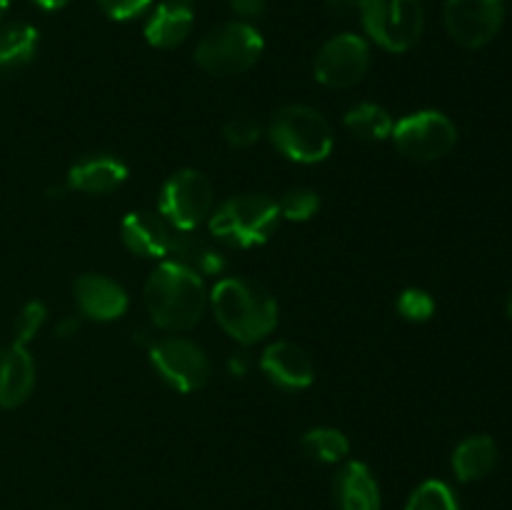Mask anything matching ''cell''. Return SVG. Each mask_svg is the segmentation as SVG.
Wrapping results in <instances>:
<instances>
[{"label":"cell","mask_w":512,"mask_h":510,"mask_svg":"<svg viewBox=\"0 0 512 510\" xmlns=\"http://www.w3.org/2000/svg\"><path fill=\"white\" fill-rule=\"evenodd\" d=\"M150 363L170 388L195 393L205 388L213 375L210 360L198 343L188 338H165L150 345Z\"/></svg>","instance_id":"cell-9"},{"label":"cell","mask_w":512,"mask_h":510,"mask_svg":"<svg viewBox=\"0 0 512 510\" xmlns=\"http://www.w3.org/2000/svg\"><path fill=\"white\" fill-rule=\"evenodd\" d=\"M280 218L293 220V223H305L320 210V195L310 188H293L278 200Z\"/></svg>","instance_id":"cell-25"},{"label":"cell","mask_w":512,"mask_h":510,"mask_svg":"<svg viewBox=\"0 0 512 510\" xmlns=\"http://www.w3.org/2000/svg\"><path fill=\"white\" fill-rule=\"evenodd\" d=\"M443 20L455 43L475 50L500 33L505 5L503 0H445Z\"/></svg>","instance_id":"cell-11"},{"label":"cell","mask_w":512,"mask_h":510,"mask_svg":"<svg viewBox=\"0 0 512 510\" xmlns=\"http://www.w3.org/2000/svg\"><path fill=\"white\" fill-rule=\"evenodd\" d=\"M358 15L370 40L390 53H408L423 38L425 10L420 0H360Z\"/></svg>","instance_id":"cell-6"},{"label":"cell","mask_w":512,"mask_h":510,"mask_svg":"<svg viewBox=\"0 0 512 510\" xmlns=\"http://www.w3.org/2000/svg\"><path fill=\"white\" fill-rule=\"evenodd\" d=\"M245 370H248V365H245L243 355H238V358L230 360V373H235V375H245Z\"/></svg>","instance_id":"cell-34"},{"label":"cell","mask_w":512,"mask_h":510,"mask_svg":"<svg viewBox=\"0 0 512 510\" xmlns=\"http://www.w3.org/2000/svg\"><path fill=\"white\" fill-rule=\"evenodd\" d=\"M278 223V200L263 193L235 195L208 218L210 235L233 248H258L268 243Z\"/></svg>","instance_id":"cell-4"},{"label":"cell","mask_w":512,"mask_h":510,"mask_svg":"<svg viewBox=\"0 0 512 510\" xmlns=\"http://www.w3.org/2000/svg\"><path fill=\"white\" fill-rule=\"evenodd\" d=\"M333 495L338 510H380V485L360 460H350L338 470Z\"/></svg>","instance_id":"cell-17"},{"label":"cell","mask_w":512,"mask_h":510,"mask_svg":"<svg viewBox=\"0 0 512 510\" xmlns=\"http://www.w3.org/2000/svg\"><path fill=\"white\" fill-rule=\"evenodd\" d=\"M395 308H398V313L403 315L405 320H410V323H425V320L433 318L435 300L428 290L405 288L403 293H400Z\"/></svg>","instance_id":"cell-26"},{"label":"cell","mask_w":512,"mask_h":510,"mask_svg":"<svg viewBox=\"0 0 512 510\" xmlns=\"http://www.w3.org/2000/svg\"><path fill=\"white\" fill-rule=\"evenodd\" d=\"M128 180V165L108 153L85 155L68 170V188L85 195H108Z\"/></svg>","instance_id":"cell-16"},{"label":"cell","mask_w":512,"mask_h":510,"mask_svg":"<svg viewBox=\"0 0 512 510\" xmlns=\"http://www.w3.org/2000/svg\"><path fill=\"white\" fill-rule=\"evenodd\" d=\"M325 8H328V13L338 15V18H348V15L358 13L360 0H325Z\"/></svg>","instance_id":"cell-31"},{"label":"cell","mask_w":512,"mask_h":510,"mask_svg":"<svg viewBox=\"0 0 512 510\" xmlns=\"http://www.w3.org/2000/svg\"><path fill=\"white\" fill-rule=\"evenodd\" d=\"M38 53V30L28 23L5 25L0 30V68H25Z\"/></svg>","instance_id":"cell-22"},{"label":"cell","mask_w":512,"mask_h":510,"mask_svg":"<svg viewBox=\"0 0 512 510\" xmlns=\"http://www.w3.org/2000/svg\"><path fill=\"white\" fill-rule=\"evenodd\" d=\"M228 3L243 18H260L268 8V0H228Z\"/></svg>","instance_id":"cell-30"},{"label":"cell","mask_w":512,"mask_h":510,"mask_svg":"<svg viewBox=\"0 0 512 510\" xmlns=\"http://www.w3.org/2000/svg\"><path fill=\"white\" fill-rule=\"evenodd\" d=\"M193 23L195 15L188 3H183V0H168V3H160L153 10V15H150L148 25H145V40L153 48L160 50L178 48L180 43L188 40Z\"/></svg>","instance_id":"cell-18"},{"label":"cell","mask_w":512,"mask_h":510,"mask_svg":"<svg viewBox=\"0 0 512 510\" xmlns=\"http://www.w3.org/2000/svg\"><path fill=\"white\" fill-rule=\"evenodd\" d=\"M45 320H48V308H45L40 300H30V303H25L23 308H20L18 318H15V325H13L15 340L13 343L28 345L30 340H33L35 335L43 330Z\"/></svg>","instance_id":"cell-27"},{"label":"cell","mask_w":512,"mask_h":510,"mask_svg":"<svg viewBox=\"0 0 512 510\" xmlns=\"http://www.w3.org/2000/svg\"><path fill=\"white\" fill-rule=\"evenodd\" d=\"M35 360L25 345H0V408H20L33 395Z\"/></svg>","instance_id":"cell-15"},{"label":"cell","mask_w":512,"mask_h":510,"mask_svg":"<svg viewBox=\"0 0 512 510\" xmlns=\"http://www.w3.org/2000/svg\"><path fill=\"white\" fill-rule=\"evenodd\" d=\"M120 238L130 253L140 258H168L173 248L175 228L153 210H135L120 223Z\"/></svg>","instance_id":"cell-13"},{"label":"cell","mask_w":512,"mask_h":510,"mask_svg":"<svg viewBox=\"0 0 512 510\" xmlns=\"http://www.w3.org/2000/svg\"><path fill=\"white\" fill-rule=\"evenodd\" d=\"M203 278L175 260H165L150 273L143 288V303L150 320L170 333H183L198 325L208 308Z\"/></svg>","instance_id":"cell-1"},{"label":"cell","mask_w":512,"mask_h":510,"mask_svg":"<svg viewBox=\"0 0 512 510\" xmlns=\"http://www.w3.org/2000/svg\"><path fill=\"white\" fill-rule=\"evenodd\" d=\"M263 35L243 20L210 30L195 48V63L215 78H230L253 68L263 55Z\"/></svg>","instance_id":"cell-5"},{"label":"cell","mask_w":512,"mask_h":510,"mask_svg":"<svg viewBox=\"0 0 512 510\" xmlns=\"http://www.w3.org/2000/svg\"><path fill=\"white\" fill-rule=\"evenodd\" d=\"M370 70V45L355 33H340L320 48L315 78L325 88L345 90L358 85Z\"/></svg>","instance_id":"cell-10"},{"label":"cell","mask_w":512,"mask_h":510,"mask_svg":"<svg viewBox=\"0 0 512 510\" xmlns=\"http://www.w3.org/2000/svg\"><path fill=\"white\" fill-rule=\"evenodd\" d=\"M345 128L355 135V138L365 140V143H380L393 135L395 120L383 105L378 103H360L345 113Z\"/></svg>","instance_id":"cell-21"},{"label":"cell","mask_w":512,"mask_h":510,"mask_svg":"<svg viewBox=\"0 0 512 510\" xmlns=\"http://www.w3.org/2000/svg\"><path fill=\"white\" fill-rule=\"evenodd\" d=\"M78 330H80V320L73 318V315H70V318L58 320V325H55V335H58V338H63V340L73 338Z\"/></svg>","instance_id":"cell-32"},{"label":"cell","mask_w":512,"mask_h":510,"mask_svg":"<svg viewBox=\"0 0 512 510\" xmlns=\"http://www.w3.org/2000/svg\"><path fill=\"white\" fill-rule=\"evenodd\" d=\"M508 313H510V318H512V290H510V295H508Z\"/></svg>","instance_id":"cell-36"},{"label":"cell","mask_w":512,"mask_h":510,"mask_svg":"<svg viewBox=\"0 0 512 510\" xmlns=\"http://www.w3.org/2000/svg\"><path fill=\"white\" fill-rule=\"evenodd\" d=\"M260 370L270 383L283 390H305L315 380V365L300 345L290 340H278L268 345L260 358Z\"/></svg>","instance_id":"cell-14"},{"label":"cell","mask_w":512,"mask_h":510,"mask_svg":"<svg viewBox=\"0 0 512 510\" xmlns=\"http://www.w3.org/2000/svg\"><path fill=\"white\" fill-rule=\"evenodd\" d=\"M153 0H98L100 10L110 20H133L150 8Z\"/></svg>","instance_id":"cell-29"},{"label":"cell","mask_w":512,"mask_h":510,"mask_svg":"<svg viewBox=\"0 0 512 510\" xmlns=\"http://www.w3.org/2000/svg\"><path fill=\"white\" fill-rule=\"evenodd\" d=\"M8 3H10V0H0V20H3L5 10H8Z\"/></svg>","instance_id":"cell-35"},{"label":"cell","mask_w":512,"mask_h":510,"mask_svg":"<svg viewBox=\"0 0 512 510\" xmlns=\"http://www.w3.org/2000/svg\"><path fill=\"white\" fill-rule=\"evenodd\" d=\"M215 320L233 340L253 345L278 325V303L263 283L250 278H223L208 298Z\"/></svg>","instance_id":"cell-2"},{"label":"cell","mask_w":512,"mask_h":510,"mask_svg":"<svg viewBox=\"0 0 512 510\" xmlns=\"http://www.w3.org/2000/svg\"><path fill=\"white\" fill-rule=\"evenodd\" d=\"M498 465V445L490 435H470L460 440L453 453V470L460 483H475Z\"/></svg>","instance_id":"cell-19"},{"label":"cell","mask_w":512,"mask_h":510,"mask_svg":"<svg viewBox=\"0 0 512 510\" xmlns=\"http://www.w3.org/2000/svg\"><path fill=\"white\" fill-rule=\"evenodd\" d=\"M268 138L278 153L300 165L323 163L333 153V128L308 105H283L273 113Z\"/></svg>","instance_id":"cell-3"},{"label":"cell","mask_w":512,"mask_h":510,"mask_svg":"<svg viewBox=\"0 0 512 510\" xmlns=\"http://www.w3.org/2000/svg\"><path fill=\"white\" fill-rule=\"evenodd\" d=\"M405 510H460L453 488L443 480H425L410 493Z\"/></svg>","instance_id":"cell-24"},{"label":"cell","mask_w":512,"mask_h":510,"mask_svg":"<svg viewBox=\"0 0 512 510\" xmlns=\"http://www.w3.org/2000/svg\"><path fill=\"white\" fill-rule=\"evenodd\" d=\"M170 260L185 265L188 270L205 275H220L225 270V258L215 245L195 235L193 230H175L173 248H170Z\"/></svg>","instance_id":"cell-20"},{"label":"cell","mask_w":512,"mask_h":510,"mask_svg":"<svg viewBox=\"0 0 512 510\" xmlns=\"http://www.w3.org/2000/svg\"><path fill=\"white\" fill-rule=\"evenodd\" d=\"M390 140L400 155L418 163L445 158L458 143V128L440 110H418L395 123Z\"/></svg>","instance_id":"cell-7"},{"label":"cell","mask_w":512,"mask_h":510,"mask_svg":"<svg viewBox=\"0 0 512 510\" xmlns=\"http://www.w3.org/2000/svg\"><path fill=\"white\" fill-rule=\"evenodd\" d=\"M223 138L230 148H250L260 138L258 120H253L250 115H233L223 125Z\"/></svg>","instance_id":"cell-28"},{"label":"cell","mask_w":512,"mask_h":510,"mask_svg":"<svg viewBox=\"0 0 512 510\" xmlns=\"http://www.w3.org/2000/svg\"><path fill=\"white\" fill-rule=\"evenodd\" d=\"M300 450L305 458L323 465H335L348 458L350 440L343 430L338 428H313L300 438Z\"/></svg>","instance_id":"cell-23"},{"label":"cell","mask_w":512,"mask_h":510,"mask_svg":"<svg viewBox=\"0 0 512 510\" xmlns=\"http://www.w3.org/2000/svg\"><path fill=\"white\" fill-rule=\"evenodd\" d=\"M33 3H38L43 10H60V8H65L70 0H33Z\"/></svg>","instance_id":"cell-33"},{"label":"cell","mask_w":512,"mask_h":510,"mask_svg":"<svg viewBox=\"0 0 512 510\" xmlns=\"http://www.w3.org/2000/svg\"><path fill=\"white\" fill-rule=\"evenodd\" d=\"M73 293L80 313L90 320H98V323L123 318L130 305L123 285L100 273L80 275L73 285Z\"/></svg>","instance_id":"cell-12"},{"label":"cell","mask_w":512,"mask_h":510,"mask_svg":"<svg viewBox=\"0 0 512 510\" xmlns=\"http://www.w3.org/2000/svg\"><path fill=\"white\" fill-rule=\"evenodd\" d=\"M158 213L175 230H195L213 213V185L200 170H175L160 188Z\"/></svg>","instance_id":"cell-8"}]
</instances>
